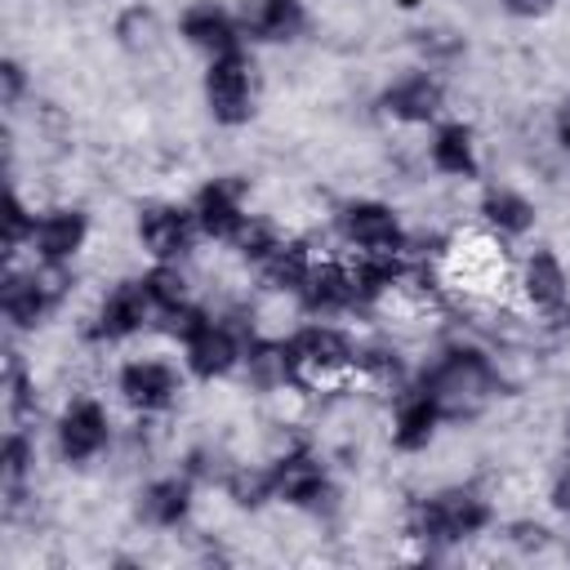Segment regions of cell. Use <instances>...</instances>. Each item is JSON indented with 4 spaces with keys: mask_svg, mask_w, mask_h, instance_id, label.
<instances>
[{
    "mask_svg": "<svg viewBox=\"0 0 570 570\" xmlns=\"http://www.w3.org/2000/svg\"><path fill=\"white\" fill-rule=\"evenodd\" d=\"M419 383L441 401L445 423L472 419L499 396V370L494 356L476 343H445L432 352V361L419 370Z\"/></svg>",
    "mask_w": 570,
    "mask_h": 570,
    "instance_id": "1",
    "label": "cell"
},
{
    "mask_svg": "<svg viewBox=\"0 0 570 570\" xmlns=\"http://www.w3.org/2000/svg\"><path fill=\"white\" fill-rule=\"evenodd\" d=\"M494 525V503L472 485H445L410 503L405 534L428 548H459Z\"/></svg>",
    "mask_w": 570,
    "mask_h": 570,
    "instance_id": "2",
    "label": "cell"
},
{
    "mask_svg": "<svg viewBox=\"0 0 570 570\" xmlns=\"http://www.w3.org/2000/svg\"><path fill=\"white\" fill-rule=\"evenodd\" d=\"M71 289V267H49V263H31V267H13L0 281V312L4 325L13 334H36L67 298Z\"/></svg>",
    "mask_w": 570,
    "mask_h": 570,
    "instance_id": "3",
    "label": "cell"
},
{
    "mask_svg": "<svg viewBox=\"0 0 570 570\" xmlns=\"http://www.w3.org/2000/svg\"><path fill=\"white\" fill-rule=\"evenodd\" d=\"M356 347L347 330H338L334 321H307L294 334L281 338L285 365H289V383H334L343 374L356 370Z\"/></svg>",
    "mask_w": 570,
    "mask_h": 570,
    "instance_id": "4",
    "label": "cell"
},
{
    "mask_svg": "<svg viewBox=\"0 0 570 570\" xmlns=\"http://www.w3.org/2000/svg\"><path fill=\"white\" fill-rule=\"evenodd\" d=\"M200 94H205V111H209L214 125L240 129V125L254 120V111H258V67L245 53V45L227 49L218 58H205Z\"/></svg>",
    "mask_w": 570,
    "mask_h": 570,
    "instance_id": "5",
    "label": "cell"
},
{
    "mask_svg": "<svg viewBox=\"0 0 570 570\" xmlns=\"http://www.w3.org/2000/svg\"><path fill=\"white\" fill-rule=\"evenodd\" d=\"M334 232L356 254H405L410 249V232H405L401 214L387 200H374V196L343 200L334 209Z\"/></svg>",
    "mask_w": 570,
    "mask_h": 570,
    "instance_id": "6",
    "label": "cell"
},
{
    "mask_svg": "<svg viewBox=\"0 0 570 570\" xmlns=\"http://www.w3.org/2000/svg\"><path fill=\"white\" fill-rule=\"evenodd\" d=\"M111 445V414L98 396H71L53 419V450L62 463L85 468Z\"/></svg>",
    "mask_w": 570,
    "mask_h": 570,
    "instance_id": "7",
    "label": "cell"
},
{
    "mask_svg": "<svg viewBox=\"0 0 570 570\" xmlns=\"http://www.w3.org/2000/svg\"><path fill=\"white\" fill-rule=\"evenodd\" d=\"M379 111L405 129H432L445 111V80L432 67H410L379 89Z\"/></svg>",
    "mask_w": 570,
    "mask_h": 570,
    "instance_id": "8",
    "label": "cell"
},
{
    "mask_svg": "<svg viewBox=\"0 0 570 570\" xmlns=\"http://www.w3.org/2000/svg\"><path fill=\"white\" fill-rule=\"evenodd\" d=\"M147 325H156V307H151V298L142 289V276H129V281L107 285V294L98 298L85 334H89V343L107 347V343H129Z\"/></svg>",
    "mask_w": 570,
    "mask_h": 570,
    "instance_id": "9",
    "label": "cell"
},
{
    "mask_svg": "<svg viewBox=\"0 0 570 570\" xmlns=\"http://www.w3.org/2000/svg\"><path fill=\"white\" fill-rule=\"evenodd\" d=\"M138 245L151 263H183L196 240H200V227H196V214L191 205H178V200H151L138 209Z\"/></svg>",
    "mask_w": 570,
    "mask_h": 570,
    "instance_id": "10",
    "label": "cell"
},
{
    "mask_svg": "<svg viewBox=\"0 0 570 570\" xmlns=\"http://www.w3.org/2000/svg\"><path fill=\"white\" fill-rule=\"evenodd\" d=\"M183 374L187 370H178L165 356H129L116 370V392L134 414H165L183 392Z\"/></svg>",
    "mask_w": 570,
    "mask_h": 570,
    "instance_id": "11",
    "label": "cell"
},
{
    "mask_svg": "<svg viewBox=\"0 0 570 570\" xmlns=\"http://www.w3.org/2000/svg\"><path fill=\"white\" fill-rule=\"evenodd\" d=\"M272 476H276V503H285V508L321 512L334 499L330 468L312 445H289L285 454H276L272 459Z\"/></svg>",
    "mask_w": 570,
    "mask_h": 570,
    "instance_id": "12",
    "label": "cell"
},
{
    "mask_svg": "<svg viewBox=\"0 0 570 570\" xmlns=\"http://www.w3.org/2000/svg\"><path fill=\"white\" fill-rule=\"evenodd\" d=\"M245 347H249V334H240L227 316H214L196 338L183 343V370L196 383H218L245 365Z\"/></svg>",
    "mask_w": 570,
    "mask_h": 570,
    "instance_id": "13",
    "label": "cell"
},
{
    "mask_svg": "<svg viewBox=\"0 0 570 570\" xmlns=\"http://www.w3.org/2000/svg\"><path fill=\"white\" fill-rule=\"evenodd\" d=\"M187 205H191V214H196V227H200V236H205V240H218V245H232V240L240 236V227L249 223L245 183H240L236 174H218V178H205Z\"/></svg>",
    "mask_w": 570,
    "mask_h": 570,
    "instance_id": "14",
    "label": "cell"
},
{
    "mask_svg": "<svg viewBox=\"0 0 570 570\" xmlns=\"http://www.w3.org/2000/svg\"><path fill=\"white\" fill-rule=\"evenodd\" d=\"M517 285H521V298L530 303V312H539L548 325H561L570 316V267L561 263L557 249H548V245L530 249L521 258Z\"/></svg>",
    "mask_w": 570,
    "mask_h": 570,
    "instance_id": "15",
    "label": "cell"
},
{
    "mask_svg": "<svg viewBox=\"0 0 570 570\" xmlns=\"http://www.w3.org/2000/svg\"><path fill=\"white\" fill-rule=\"evenodd\" d=\"M441 423H445V410H441V401L419 379H410L401 392H392V419H387L392 450H401V454L428 450L436 441Z\"/></svg>",
    "mask_w": 570,
    "mask_h": 570,
    "instance_id": "16",
    "label": "cell"
},
{
    "mask_svg": "<svg viewBox=\"0 0 570 570\" xmlns=\"http://www.w3.org/2000/svg\"><path fill=\"white\" fill-rule=\"evenodd\" d=\"M89 245V214L80 205H49L36 209V232H31V258L49 267H71L80 249Z\"/></svg>",
    "mask_w": 570,
    "mask_h": 570,
    "instance_id": "17",
    "label": "cell"
},
{
    "mask_svg": "<svg viewBox=\"0 0 570 570\" xmlns=\"http://www.w3.org/2000/svg\"><path fill=\"white\" fill-rule=\"evenodd\" d=\"M178 36L187 49L205 53V58H218L227 49H240L245 45V31H240V13L218 4V0H191L183 13H178Z\"/></svg>",
    "mask_w": 570,
    "mask_h": 570,
    "instance_id": "18",
    "label": "cell"
},
{
    "mask_svg": "<svg viewBox=\"0 0 570 570\" xmlns=\"http://www.w3.org/2000/svg\"><path fill=\"white\" fill-rule=\"evenodd\" d=\"M298 307L307 312V321H334L356 312V285H352V263L338 258H316L303 289L294 294Z\"/></svg>",
    "mask_w": 570,
    "mask_h": 570,
    "instance_id": "19",
    "label": "cell"
},
{
    "mask_svg": "<svg viewBox=\"0 0 570 570\" xmlns=\"http://www.w3.org/2000/svg\"><path fill=\"white\" fill-rule=\"evenodd\" d=\"M191 508H196V481L183 468L178 472H165V476H151L138 490V503H134L138 521L151 525V530H178V525H187Z\"/></svg>",
    "mask_w": 570,
    "mask_h": 570,
    "instance_id": "20",
    "label": "cell"
},
{
    "mask_svg": "<svg viewBox=\"0 0 570 570\" xmlns=\"http://www.w3.org/2000/svg\"><path fill=\"white\" fill-rule=\"evenodd\" d=\"M476 218H481V227H485L494 240H521V236L534 232L539 209H534V200H530L521 187H512V183H490V187H481V196H476Z\"/></svg>",
    "mask_w": 570,
    "mask_h": 570,
    "instance_id": "21",
    "label": "cell"
},
{
    "mask_svg": "<svg viewBox=\"0 0 570 570\" xmlns=\"http://www.w3.org/2000/svg\"><path fill=\"white\" fill-rule=\"evenodd\" d=\"M428 165L441 178L472 183L481 178V151H476V129L468 120H436L428 134Z\"/></svg>",
    "mask_w": 570,
    "mask_h": 570,
    "instance_id": "22",
    "label": "cell"
},
{
    "mask_svg": "<svg viewBox=\"0 0 570 570\" xmlns=\"http://www.w3.org/2000/svg\"><path fill=\"white\" fill-rule=\"evenodd\" d=\"M240 31L254 45H294L307 31L303 0H240Z\"/></svg>",
    "mask_w": 570,
    "mask_h": 570,
    "instance_id": "23",
    "label": "cell"
},
{
    "mask_svg": "<svg viewBox=\"0 0 570 570\" xmlns=\"http://www.w3.org/2000/svg\"><path fill=\"white\" fill-rule=\"evenodd\" d=\"M410 281L405 254H356L352 263V285H356V307H379Z\"/></svg>",
    "mask_w": 570,
    "mask_h": 570,
    "instance_id": "24",
    "label": "cell"
},
{
    "mask_svg": "<svg viewBox=\"0 0 570 570\" xmlns=\"http://www.w3.org/2000/svg\"><path fill=\"white\" fill-rule=\"evenodd\" d=\"M312 263H316V254L303 245V240H289L285 236V245L267 258V263H258V276H263V285L267 289H276V294H298L303 289V281H307V272H312Z\"/></svg>",
    "mask_w": 570,
    "mask_h": 570,
    "instance_id": "25",
    "label": "cell"
},
{
    "mask_svg": "<svg viewBox=\"0 0 570 570\" xmlns=\"http://www.w3.org/2000/svg\"><path fill=\"white\" fill-rule=\"evenodd\" d=\"M223 494L245 508V512H258L263 503L276 499V476H272V463H232L223 472Z\"/></svg>",
    "mask_w": 570,
    "mask_h": 570,
    "instance_id": "26",
    "label": "cell"
},
{
    "mask_svg": "<svg viewBox=\"0 0 570 570\" xmlns=\"http://www.w3.org/2000/svg\"><path fill=\"white\" fill-rule=\"evenodd\" d=\"M356 374L370 379L374 387H387V392H401L410 383L405 356L392 343H365V347H356Z\"/></svg>",
    "mask_w": 570,
    "mask_h": 570,
    "instance_id": "27",
    "label": "cell"
},
{
    "mask_svg": "<svg viewBox=\"0 0 570 570\" xmlns=\"http://www.w3.org/2000/svg\"><path fill=\"white\" fill-rule=\"evenodd\" d=\"M142 289H147L156 316H165V312L191 303V285H187L183 263H151V267L142 272Z\"/></svg>",
    "mask_w": 570,
    "mask_h": 570,
    "instance_id": "28",
    "label": "cell"
},
{
    "mask_svg": "<svg viewBox=\"0 0 570 570\" xmlns=\"http://www.w3.org/2000/svg\"><path fill=\"white\" fill-rule=\"evenodd\" d=\"M31 463H36V445H31L27 428H22V423H13V428H9V436H4V454H0V481H4L9 503H13V499H18V490L27 485Z\"/></svg>",
    "mask_w": 570,
    "mask_h": 570,
    "instance_id": "29",
    "label": "cell"
},
{
    "mask_svg": "<svg viewBox=\"0 0 570 570\" xmlns=\"http://www.w3.org/2000/svg\"><path fill=\"white\" fill-rule=\"evenodd\" d=\"M281 245H285V232H281L272 218H258V214H249V223H245V227H240V236L232 240V249H236L245 263H254V267H258V263H267Z\"/></svg>",
    "mask_w": 570,
    "mask_h": 570,
    "instance_id": "30",
    "label": "cell"
},
{
    "mask_svg": "<svg viewBox=\"0 0 570 570\" xmlns=\"http://www.w3.org/2000/svg\"><path fill=\"white\" fill-rule=\"evenodd\" d=\"M31 232H36V209L22 200V191L9 183L4 191V258L13 263L27 245H31Z\"/></svg>",
    "mask_w": 570,
    "mask_h": 570,
    "instance_id": "31",
    "label": "cell"
},
{
    "mask_svg": "<svg viewBox=\"0 0 570 570\" xmlns=\"http://www.w3.org/2000/svg\"><path fill=\"white\" fill-rule=\"evenodd\" d=\"M4 405H9V419L13 423L36 410V383H31V374H27V365H22L18 352H9V361H4Z\"/></svg>",
    "mask_w": 570,
    "mask_h": 570,
    "instance_id": "32",
    "label": "cell"
},
{
    "mask_svg": "<svg viewBox=\"0 0 570 570\" xmlns=\"http://www.w3.org/2000/svg\"><path fill=\"white\" fill-rule=\"evenodd\" d=\"M419 49H423L428 67L436 71L441 62H450V58L463 49V40H459V36H450V31H419Z\"/></svg>",
    "mask_w": 570,
    "mask_h": 570,
    "instance_id": "33",
    "label": "cell"
},
{
    "mask_svg": "<svg viewBox=\"0 0 570 570\" xmlns=\"http://www.w3.org/2000/svg\"><path fill=\"white\" fill-rule=\"evenodd\" d=\"M22 94H27V67L18 58H0V102L18 107Z\"/></svg>",
    "mask_w": 570,
    "mask_h": 570,
    "instance_id": "34",
    "label": "cell"
},
{
    "mask_svg": "<svg viewBox=\"0 0 570 570\" xmlns=\"http://www.w3.org/2000/svg\"><path fill=\"white\" fill-rule=\"evenodd\" d=\"M499 9L517 22H534V18H548L557 9V0H499Z\"/></svg>",
    "mask_w": 570,
    "mask_h": 570,
    "instance_id": "35",
    "label": "cell"
},
{
    "mask_svg": "<svg viewBox=\"0 0 570 570\" xmlns=\"http://www.w3.org/2000/svg\"><path fill=\"white\" fill-rule=\"evenodd\" d=\"M548 534H552V530L539 525V521H512V525H508V539L521 543V548H534V552L548 548Z\"/></svg>",
    "mask_w": 570,
    "mask_h": 570,
    "instance_id": "36",
    "label": "cell"
},
{
    "mask_svg": "<svg viewBox=\"0 0 570 570\" xmlns=\"http://www.w3.org/2000/svg\"><path fill=\"white\" fill-rule=\"evenodd\" d=\"M548 503H552L557 512H566V517H570V468H561V472H557V481H552V490H548Z\"/></svg>",
    "mask_w": 570,
    "mask_h": 570,
    "instance_id": "37",
    "label": "cell"
},
{
    "mask_svg": "<svg viewBox=\"0 0 570 570\" xmlns=\"http://www.w3.org/2000/svg\"><path fill=\"white\" fill-rule=\"evenodd\" d=\"M552 138H557V147L570 156V98L557 107V116H552Z\"/></svg>",
    "mask_w": 570,
    "mask_h": 570,
    "instance_id": "38",
    "label": "cell"
},
{
    "mask_svg": "<svg viewBox=\"0 0 570 570\" xmlns=\"http://www.w3.org/2000/svg\"><path fill=\"white\" fill-rule=\"evenodd\" d=\"M566 557H570V552H566Z\"/></svg>",
    "mask_w": 570,
    "mask_h": 570,
    "instance_id": "39",
    "label": "cell"
}]
</instances>
